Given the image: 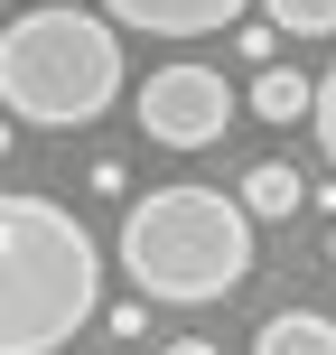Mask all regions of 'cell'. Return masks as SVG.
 <instances>
[{"label": "cell", "instance_id": "10", "mask_svg": "<svg viewBox=\"0 0 336 355\" xmlns=\"http://www.w3.org/2000/svg\"><path fill=\"white\" fill-rule=\"evenodd\" d=\"M308 122H318V150H327V168H336V66L318 75V103H308Z\"/></svg>", "mask_w": 336, "mask_h": 355}, {"label": "cell", "instance_id": "6", "mask_svg": "<svg viewBox=\"0 0 336 355\" xmlns=\"http://www.w3.org/2000/svg\"><path fill=\"white\" fill-rule=\"evenodd\" d=\"M252 355H336V318H318V309H271Z\"/></svg>", "mask_w": 336, "mask_h": 355}, {"label": "cell", "instance_id": "1", "mask_svg": "<svg viewBox=\"0 0 336 355\" xmlns=\"http://www.w3.org/2000/svg\"><path fill=\"white\" fill-rule=\"evenodd\" d=\"M112 262L141 300H168V309L233 300L252 281V215L224 187H150L122 206Z\"/></svg>", "mask_w": 336, "mask_h": 355}, {"label": "cell", "instance_id": "12", "mask_svg": "<svg viewBox=\"0 0 336 355\" xmlns=\"http://www.w3.org/2000/svg\"><path fill=\"white\" fill-rule=\"evenodd\" d=\"M10 141H19V122H0V159H10Z\"/></svg>", "mask_w": 336, "mask_h": 355}, {"label": "cell", "instance_id": "5", "mask_svg": "<svg viewBox=\"0 0 336 355\" xmlns=\"http://www.w3.org/2000/svg\"><path fill=\"white\" fill-rule=\"evenodd\" d=\"M252 0H103L112 28H150V37H215L233 28Z\"/></svg>", "mask_w": 336, "mask_h": 355}, {"label": "cell", "instance_id": "7", "mask_svg": "<svg viewBox=\"0 0 336 355\" xmlns=\"http://www.w3.org/2000/svg\"><path fill=\"white\" fill-rule=\"evenodd\" d=\"M299 206H308V187H299V168H281V159H262V168L243 178V215H252V225H290V215H299Z\"/></svg>", "mask_w": 336, "mask_h": 355}, {"label": "cell", "instance_id": "8", "mask_svg": "<svg viewBox=\"0 0 336 355\" xmlns=\"http://www.w3.org/2000/svg\"><path fill=\"white\" fill-rule=\"evenodd\" d=\"M308 103H318V85L290 66H262L252 75V122H308Z\"/></svg>", "mask_w": 336, "mask_h": 355}, {"label": "cell", "instance_id": "9", "mask_svg": "<svg viewBox=\"0 0 336 355\" xmlns=\"http://www.w3.org/2000/svg\"><path fill=\"white\" fill-rule=\"evenodd\" d=\"M271 37H336V0H262Z\"/></svg>", "mask_w": 336, "mask_h": 355}, {"label": "cell", "instance_id": "2", "mask_svg": "<svg viewBox=\"0 0 336 355\" xmlns=\"http://www.w3.org/2000/svg\"><path fill=\"white\" fill-rule=\"evenodd\" d=\"M103 300V252L56 196H0V355H56Z\"/></svg>", "mask_w": 336, "mask_h": 355}, {"label": "cell", "instance_id": "3", "mask_svg": "<svg viewBox=\"0 0 336 355\" xmlns=\"http://www.w3.org/2000/svg\"><path fill=\"white\" fill-rule=\"evenodd\" d=\"M122 103V28L103 10H19L0 28V112L37 131H85Z\"/></svg>", "mask_w": 336, "mask_h": 355}, {"label": "cell", "instance_id": "4", "mask_svg": "<svg viewBox=\"0 0 336 355\" xmlns=\"http://www.w3.org/2000/svg\"><path fill=\"white\" fill-rule=\"evenodd\" d=\"M131 112H141V131H150L159 150H215V141L233 131V112H243V94H233L215 66L177 56V66H159L141 94H131Z\"/></svg>", "mask_w": 336, "mask_h": 355}, {"label": "cell", "instance_id": "11", "mask_svg": "<svg viewBox=\"0 0 336 355\" xmlns=\"http://www.w3.org/2000/svg\"><path fill=\"white\" fill-rule=\"evenodd\" d=\"M159 355H224V346H206V337H177V346H159Z\"/></svg>", "mask_w": 336, "mask_h": 355}, {"label": "cell", "instance_id": "13", "mask_svg": "<svg viewBox=\"0 0 336 355\" xmlns=\"http://www.w3.org/2000/svg\"><path fill=\"white\" fill-rule=\"evenodd\" d=\"M327 262H336V225H327Z\"/></svg>", "mask_w": 336, "mask_h": 355}]
</instances>
